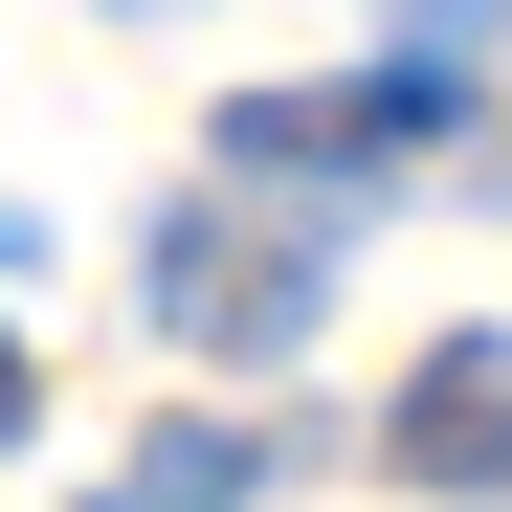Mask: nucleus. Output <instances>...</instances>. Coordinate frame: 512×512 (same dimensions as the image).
I'll use <instances>...</instances> for the list:
<instances>
[{
    "instance_id": "obj_3",
    "label": "nucleus",
    "mask_w": 512,
    "mask_h": 512,
    "mask_svg": "<svg viewBox=\"0 0 512 512\" xmlns=\"http://www.w3.org/2000/svg\"><path fill=\"white\" fill-rule=\"evenodd\" d=\"M379 468H423V490H490V468H512V334H446V357L401 379Z\"/></svg>"
},
{
    "instance_id": "obj_1",
    "label": "nucleus",
    "mask_w": 512,
    "mask_h": 512,
    "mask_svg": "<svg viewBox=\"0 0 512 512\" xmlns=\"http://www.w3.org/2000/svg\"><path fill=\"white\" fill-rule=\"evenodd\" d=\"M334 312V223H268V201H179L156 223V334L179 357H290Z\"/></svg>"
},
{
    "instance_id": "obj_5",
    "label": "nucleus",
    "mask_w": 512,
    "mask_h": 512,
    "mask_svg": "<svg viewBox=\"0 0 512 512\" xmlns=\"http://www.w3.org/2000/svg\"><path fill=\"white\" fill-rule=\"evenodd\" d=\"M0 446H23V334H0Z\"/></svg>"
},
{
    "instance_id": "obj_2",
    "label": "nucleus",
    "mask_w": 512,
    "mask_h": 512,
    "mask_svg": "<svg viewBox=\"0 0 512 512\" xmlns=\"http://www.w3.org/2000/svg\"><path fill=\"white\" fill-rule=\"evenodd\" d=\"M468 112V67H357V90H245L223 112V179H379V156H423V134H446Z\"/></svg>"
},
{
    "instance_id": "obj_4",
    "label": "nucleus",
    "mask_w": 512,
    "mask_h": 512,
    "mask_svg": "<svg viewBox=\"0 0 512 512\" xmlns=\"http://www.w3.org/2000/svg\"><path fill=\"white\" fill-rule=\"evenodd\" d=\"M245 490H268V446H245V423H156L90 512H245Z\"/></svg>"
},
{
    "instance_id": "obj_6",
    "label": "nucleus",
    "mask_w": 512,
    "mask_h": 512,
    "mask_svg": "<svg viewBox=\"0 0 512 512\" xmlns=\"http://www.w3.org/2000/svg\"><path fill=\"white\" fill-rule=\"evenodd\" d=\"M23 245H45V223H23V201H0V268H23Z\"/></svg>"
}]
</instances>
